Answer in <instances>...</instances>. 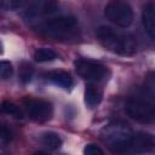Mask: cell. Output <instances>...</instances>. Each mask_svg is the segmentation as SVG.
<instances>
[{
    "label": "cell",
    "mask_w": 155,
    "mask_h": 155,
    "mask_svg": "<svg viewBox=\"0 0 155 155\" xmlns=\"http://www.w3.org/2000/svg\"><path fill=\"white\" fill-rule=\"evenodd\" d=\"M96 35L101 44L114 53L121 56H131L137 50V41L128 33H119L108 25H101L96 30Z\"/></svg>",
    "instance_id": "cell-1"
},
{
    "label": "cell",
    "mask_w": 155,
    "mask_h": 155,
    "mask_svg": "<svg viewBox=\"0 0 155 155\" xmlns=\"http://www.w3.org/2000/svg\"><path fill=\"white\" fill-rule=\"evenodd\" d=\"M132 134L133 133L128 125L122 121L113 122L102 131V138L104 143L111 151L119 154H122L130 149Z\"/></svg>",
    "instance_id": "cell-2"
},
{
    "label": "cell",
    "mask_w": 155,
    "mask_h": 155,
    "mask_svg": "<svg viewBox=\"0 0 155 155\" xmlns=\"http://www.w3.org/2000/svg\"><path fill=\"white\" fill-rule=\"evenodd\" d=\"M126 111L130 117L142 124H150L155 119L154 103L140 97H132L126 103Z\"/></svg>",
    "instance_id": "cell-3"
},
{
    "label": "cell",
    "mask_w": 155,
    "mask_h": 155,
    "mask_svg": "<svg viewBox=\"0 0 155 155\" xmlns=\"http://www.w3.org/2000/svg\"><path fill=\"white\" fill-rule=\"evenodd\" d=\"M105 17L121 28H127L133 22V10L125 1H110L104 8Z\"/></svg>",
    "instance_id": "cell-4"
},
{
    "label": "cell",
    "mask_w": 155,
    "mask_h": 155,
    "mask_svg": "<svg viewBox=\"0 0 155 155\" xmlns=\"http://www.w3.org/2000/svg\"><path fill=\"white\" fill-rule=\"evenodd\" d=\"M78 25V21L73 16H61L56 18L47 19L42 23H40L36 28L47 35L57 38L58 34H64L68 33L73 29H75Z\"/></svg>",
    "instance_id": "cell-5"
},
{
    "label": "cell",
    "mask_w": 155,
    "mask_h": 155,
    "mask_svg": "<svg viewBox=\"0 0 155 155\" xmlns=\"http://www.w3.org/2000/svg\"><path fill=\"white\" fill-rule=\"evenodd\" d=\"M75 70L79 76L88 81H98L107 75V67L104 64L90 59H78L75 62Z\"/></svg>",
    "instance_id": "cell-6"
},
{
    "label": "cell",
    "mask_w": 155,
    "mask_h": 155,
    "mask_svg": "<svg viewBox=\"0 0 155 155\" xmlns=\"http://www.w3.org/2000/svg\"><path fill=\"white\" fill-rule=\"evenodd\" d=\"M25 110L30 119L44 122L51 119L52 115V105L51 103L42 99H27L25 101Z\"/></svg>",
    "instance_id": "cell-7"
},
{
    "label": "cell",
    "mask_w": 155,
    "mask_h": 155,
    "mask_svg": "<svg viewBox=\"0 0 155 155\" xmlns=\"http://www.w3.org/2000/svg\"><path fill=\"white\" fill-rule=\"evenodd\" d=\"M155 140L150 133L147 132H137L132 134L130 149L137 153H148L154 149Z\"/></svg>",
    "instance_id": "cell-8"
},
{
    "label": "cell",
    "mask_w": 155,
    "mask_h": 155,
    "mask_svg": "<svg viewBox=\"0 0 155 155\" xmlns=\"http://www.w3.org/2000/svg\"><path fill=\"white\" fill-rule=\"evenodd\" d=\"M142 23L147 34L153 39L155 36V4L148 2L142 11Z\"/></svg>",
    "instance_id": "cell-9"
},
{
    "label": "cell",
    "mask_w": 155,
    "mask_h": 155,
    "mask_svg": "<svg viewBox=\"0 0 155 155\" xmlns=\"http://www.w3.org/2000/svg\"><path fill=\"white\" fill-rule=\"evenodd\" d=\"M84 97H85L86 105L90 107V108H93V107H96L97 104L101 103V101H102V91L97 86H94L92 84H88L86 86V88H85V96Z\"/></svg>",
    "instance_id": "cell-10"
},
{
    "label": "cell",
    "mask_w": 155,
    "mask_h": 155,
    "mask_svg": "<svg viewBox=\"0 0 155 155\" xmlns=\"http://www.w3.org/2000/svg\"><path fill=\"white\" fill-rule=\"evenodd\" d=\"M48 78L53 84H56L57 86H61L63 88H69L73 85L71 76L64 70H54V71L50 73Z\"/></svg>",
    "instance_id": "cell-11"
},
{
    "label": "cell",
    "mask_w": 155,
    "mask_h": 155,
    "mask_svg": "<svg viewBox=\"0 0 155 155\" xmlns=\"http://www.w3.org/2000/svg\"><path fill=\"white\" fill-rule=\"evenodd\" d=\"M41 142L44 145H46L47 148H50L52 150L59 149L62 145V138L56 132H45L41 136Z\"/></svg>",
    "instance_id": "cell-12"
},
{
    "label": "cell",
    "mask_w": 155,
    "mask_h": 155,
    "mask_svg": "<svg viewBox=\"0 0 155 155\" xmlns=\"http://www.w3.org/2000/svg\"><path fill=\"white\" fill-rule=\"evenodd\" d=\"M34 58L36 62H40V63H44V62H51V61H54L57 58V53L52 50V48H48V47H41V48H38L34 53Z\"/></svg>",
    "instance_id": "cell-13"
},
{
    "label": "cell",
    "mask_w": 155,
    "mask_h": 155,
    "mask_svg": "<svg viewBox=\"0 0 155 155\" xmlns=\"http://www.w3.org/2000/svg\"><path fill=\"white\" fill-rule=\"evenodd\" d=\"M1 110L8 115H12L17 119H22L23 117V113L21 110V108L15 104L13 102H10V101H4L1 103Z\"/></svg>",
    "instance_id": "cell-14"
},
{
    "label": "cell",
    "mask_w": 155,
    "mask_h": 155,
    "mask_svg": "<svg viewBox=\"0 0 155 155\" xmlns=\"http://www.w3.org/2000/svg\"><path fill=\"white\" fill-rule=\"evenodd\" d=\"M33 74H34V68L29 63L23 62L19 65V73H18V75H19V80L23 84L29 82L31 80V78H33Z\"/></svg>",
    "instance_id": "cell-15"
},
{
    "label": "cell",
    "mask_w": 155,
    "mask_h": 155,
    "mask_svg": "<svg viewBox=\"0 0 155 155\" xmlns=\"http://www.w3.org/2000/svg\"><path fill=\"white\" fill-rule=\"evenodd\" d=\"M11 139H12V134L8 127L5 125H0V149L6 148L11 142Z\"/></svg>",
    "instance_id": "cell-16"
},
{
    "label": "cell",
    "mask_w": 155,
    "mask_h": 155,
    "mask_svg": "<svg viewBox=\"0 0 155 155\" xmlns=\"http://www.w3.org/2000/svg\"><path fill=\"white\" fill-rule=\"evenodd\" d=\"M23 5H24V2L21 0H0V8L6 10V11L18 10Z\"/></svg>",
    "instance_id": "cell-17"
},
{
    "label": "cell",
    "mask_w": 155,
    "mask_h": 155,
    "mask_svg": "<svg viewBox=\"0 0 155 155\" xmlns=\"http://www.w3.org/2000/svg\"><path fill=\"white\" fill-rule=\"evenodd\" d=\"M13 73L12 64L8 61H0V78L8 79Z\"/></svg>",
    "instance_id": "cell-18"
},
{
    "label": "cell",
    "mask_w": 155,
    "mask_h": 155,
    "mask_svg": "<svg viewBox=\"0 0 155 155\" xmlns=\"http://www.w3.org/2000/svg\"><path fill=\"white\" fill-rule=\"evenodd\" d=\"M84 155H104V153L97 144L91 143L84 148Z\"/></svg>",
    "instance_id": "cell-19"
},
{
    "label": "cell",
    "mask_w": 155,
    "mask_h": 155,
    "mask_svg": "<svg viewBox=\"0 0 155 155\" xmlns=\"http://www.w3.org/2000/svg\"><path fill=\"white\" fill-rule=\"evenodd\" d=\"M34 155H48L46 151H42V150H39V151H35Z\"/></svg>",
    "instance_id": "cell-20"
},
{
    "label": "cell",
    "mask_w": 155,
    "mask_h": 155,
    "mask_svg": "<svg viewBox=\"0 0 155 155\" xmlns=\"http://www.w3.org/2000/svg\"><path fill=\"white\" fill-rule=\"evenodd\" d=\"M2 52V45H1V42H0V53Z\"/></svg>",
    "instance_id": "cell-21"
}]
</instances>
